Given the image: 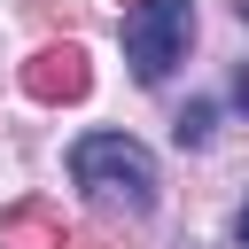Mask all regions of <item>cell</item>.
<instances>
[{
    "instance_id": "cell-6",
    "label": "cell",
    "mask_w": 249,
    "mask_h": 249,
    "mask_svg": "<svg viewBox=\"0 0 249 249\" xmlns=\"http://www.w3.org/2000/svg\"><path fill=\"white\" fill-rule=\"evenodd\" d=\"M233 233H241V249H249V202H241V218H233Z\"/></svg>"
},
{
    "instance_id": "cell-3",
    "label": "cell",
    "mask_w": 249,
    "mask_h": 249,
    "mask_svg": "<svg viewBox=\"0 0 249 249\" xmlns=\"http://www.w3.org/2000/svg\"><path fill=\"white\" fill-rule=\"evenodd\" d=\"M86 86H93V70H86V47H70V39H62V47H39V54L23 62V93L47 101V109H54V101H86Z\"/></svg>"
},
{
    "instance_id": "cell-2",
    "label": "cell",
    "mask_w": 249,
    "mask_h": 249,
    "mask_svg": "<svg viewBox=\"0 0 249 249\" xmlns=\"http://www.w3.org/2000/svg\"><path fill=\"white\" fill-rule=\"evenodd\" d=\"M187 39H195V0H140V8H124V62H132L140 86L171 78Z\"/></svg>"
},
{
    "instance_id": "cell-7",
    "label": "cell",
    "mask_w": 249,
    "mask_h": 249,
    "mask_svg": "<svg viewBox=\"0 0 249 249\" xmlns=\"http://www.w3.org/2000/svg\"><path fill=\"white\" fill-rule=\"evenodd\" d=\"M233 93H241V109H249V70H241V86H233Z\"/></svg>"
},
{
    "instance_id": "cell-5",
    "label": "cell",
    "mask_w": 249,
    "mask_h": 249,
    "mask_svg": "<svg viewBox=\"0 0 249 249\" xmlns=\"http://www.w3.org/2000/svg\"><path fill=\"white\" fill-rule=\"evenodd\" d=\"M210 124H218V109H210V101H187L171 132H179V148H202V140H210Z\"/></svg>"
},
{
    "instance_id": "cell-8",
    "label": "cell",
    "mask_w": 249,
    "mask_h": 249,
    "mask_svg": "<svg viewBox=\"0 0 249 249\" xmlns=\"http://www.w3.org/2000/svg\"><path fill=\"white\" fill-rule=\"evenodd\" d=\"M132 8H140V0H132Z\"/></svg>"
},
{
    "instance_id": "cell-1",
    "label": "cell",
    "mask_w": 249,
    "mask_h": 249,
    "mask_svg": "<svg viewBox=\"0 0 249 249\" xmlns=\"http://www.w3.org/2000/svg\"><path fill=\"white\" fill-rule=\"evenodd\" d=\"M70 179H78L86 202L109 210V218H140V210L156 202V156H148L132 132H86V140L70 148Z\"/></svg>"
},
{
    "instance_id": "cell-4",
    "label": "cell",
    "mask_w": 249,
    "mask_h": 249,
    "mask_svg": "<svg viewBox=\"0 0 249 249\" xmlns=\"http://www.w3.org/2000/svg\"><path fill=\"white\" fill-rule=\"evenodd\" d=\"M0 249H70V226L47 202H16V210H0Z\"/></svg>"
}]
</instances>
